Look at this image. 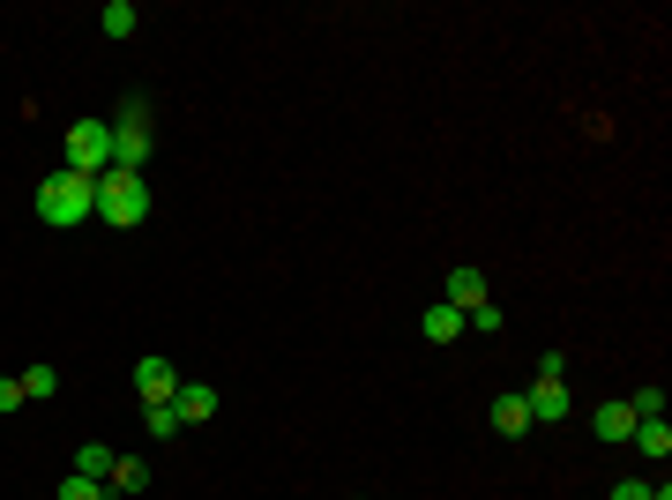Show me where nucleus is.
I'll use <instances>...</instances> for the list:
<instances>
[{
  "mask_svg": "<svg viewBox=\"0 0 672 500\" xmlns=\"http://www.w3.org/2000/svg\"><path fill=\"white\" fill-rule=\"evenodd\" d=\"M23 381V404H45V396H60V374L53 367H31V374H15Z\"/></svg>",
  "mask_w": 672,
  "mask_h": 500,
  "instance_id": "4468645a",
  "label": "nucleus"
},
{
  "mask_svg": "<svg viewBox=\"0 0 672 500\" xmlns=\"http://www.w3.org/2000/svg\"><path fill=\"white\" fill-rule=\"evenodd\" d=\"M60 165L83 172V179H105L113 172V120H76L60 142Z\"/></svg>",
  "mask_w": 672,
  "mask_h": 500,
  "instance_id": "7ed1b4c3",
  "label": "nucleus"
},
{
  "mask_svg": "<svg viewBox=\"0 0 672 500\" xmlns=\"http://www.w3.org/2000/svg\"><path fill=\"white\" fill-rule=\"evenodd\" d=\"M598 433H605V441H628V433H635V411H628V404H605V411H598Z\"/></svg>",
  "mask_w": 672,
  "mask_h": 500,
  "instance_id": "dca6fc26",
  "label": "nucleus"
},
{
  "mask_svg": "<svg viewBox=\"0 0 672 500\" xmlns=\"http://www.w3.org/2000/svg\"><path fill=\"white\" fill-rule=\"evenodd\" d=\"M38 217H45V224H60V232H68V224H83V217H97V179H83V172L60 165L38 187Z\"/></svg>",
  "mask_w": 672,
  "mask_h": 500,
  "instance_id": "f257e3e1",
  "label": "nucleus"
},
{
  "mask_svg": "<svg viewBox=\"0 0 672 500\" xmlns=\"http://www.w3.org/2000/svg\"><path fill=\"white\" fill-rule=\"evenodd\" d=\"M456 336H463L456 306H426V344H456Z\"/></svg>",
  "mask_w": 672,
  "mask_h": 500,
  "instance_id": "f8f14e48",
  "label": "nucleus"
},
{
  "mask_svg": "<svg viewBox=\"0 0 672 500\" xmlns=\"http://www.w3.org/2000/svg\"><path fill=\"white\" fill-rule=\"evenodd\" d=\"M135 396H142V404H172V396H179L172 359H142V367H135Z\"/></svg>",
  "mask_w": 672,
  "mask_h": 500,
  "instance_id": "0eeeda50",
  "label": "nucleus"
},
{
  "mask_svg": "<svg viewBox=\"0 0 672 500\" xmlns=\"http://www.w3.org/2000/svg\"><path fill=\"white\" fill-rule=\"evenodd\" d=\"M97 23H105V38H135V23H142V15H135L127 0H105V15H97Z\"/></svg>",
  "mask_w": 672,
  "mask_h": 500,
  "instance_id": "2eb2a0df",
  "label": "nucleus"
},
{
  "mask_svg": "<svg viewBox=\"0 0 672 500\" xmlns=\"http://www.w3.org/2000/svg\"><path fill=\"white\" fill-rule=\"evenodd\" d=\"M217 404H224V396H217L210 381H179V396H172L179 426H210V418H217Z\"/></svg>",
  "mask_w": 672,
  "mask_h": 500,
  "instance_id": "423d86ee",
  "label": "nucleus"
},
{
  "mask_svg": "<svg viewBox=\"0 0 672 500\" xmlns=\"http://www.w3.org/2000/svg\"><path fill=\"white\" fill-rule=\"evenodd\" d=\"M463 329H478V336H494V329H508V322H501V306H494V299H486V306H478V314H463Z\"/></svg>",
  "mask_w": 672,
  "mask_h": 500,
  "instance_id": "aec40b11",
  "label": "nucleus"
},
{
  "mask_svg": "<svg viewBox=\"0 0 672 500\" xmlns=\"http://www.w3.org/2000/svg\"><path fill=\"white\" fill-rule=\"evenodd\" d=\"M523 411H531V426H560V418L576 411V404H568V381H531V388H523Z\"/></svg>",
  "mask_w": 672,
  "mask_h": 500,
  "instance_id": "39448f33",
  "label": "nucleus"
},
{
  "mask_svg": "<svg viewBox=\"0 0 672 500\" xmlns=\"http://www.w3.org/2000/svg\"><path fill=\"white\" fill-rule=\"evenodd\" d=\"M105 493H150V463L142 456H113V470H105Z\"/></svg>",
  "mask_w": 672,
  "mask_h": 500,
  "instance_id": "1a4fd4ad",
  "label": "nucleus"
},
{
  "mask_svg": "<svg viewBox=\"0 0 672 500\" xmlns=\"http://www.w3.org/2000/svg\"><path fill=\"white\" fill-rule=\"evenodd\" d=\"M15 404H23V381H8V374H0V418L15 411Z\"/></svg>",
  "mask_w": 672,
  "mask_h": 500,
  "instance_id": "4be33fe9",
  "label": "nucleus"
},
{
  "mask_svg": "<svg viewBox=\"0 0 672 500\" xmlns=\"http://www.w3.org/2000/svg\"><path fill=\"white\" fill-rule=\"evenodd\" d=\"M494 433H508V441H523V433H531V411H523V396H494Z\"/></svg>",
  "mask_w": 672,
  "mask_h": 500,
  "instance_id": "9b49d317",
  "label": "nucleus"
},
{
  "mask_svg": "<svg viewBox=\"0 0 672 500\" xmlns=\"http://www.w3.org/2000/svg\"><path fill=\"white\" fill-rule=\"evenodd\" d=\"M613 500H658V486H642V478H621V486H613Z\"/></svg>",
  "mask_w": 672,
  "mask_h": 500,
  "instance_id": "412c9836",
  "label": "nucleus"
},
{
  "mask_svg": "<svg viewBox=\"0 0 672 500\" xmlns=\"http://www.w3.org/2000/svg\"><path fill=\"white\" fill-rule=\"evenodd\" d=\"M97 217H105L113 232L142 224V217H150V179H142V172H105V179H97Z\"/></svg>",
  "mask_w": 672,
  "mask_h": 500,
  "instance_id": "f03ea898",
  "label": "nucleus"
},
{
  "mask_svg": "<svg viewBox=\"0 0 672 500\" xmlns=\"http://www.w3.org/2000/svg\"><path fill=\"white\" fill-rule=\"evenodd\" d=\"M628 411H635V418H665V388H658V381H650V388H635Z\"/></svg>",
  "mask_w": 672,
  "mask_h": 500,
  "instance_id": "6ab92c4d",
  "label": "nucleus"
},
{
  "mask_svg": "<svg viewBox=\"0 0 672 500\" xmlns=\"http://www.w3.org/2000/svg\"><path fill=\"white\" fill-rule=\"evenodd\" d=\"M628 441H635V449H642L650 463H665V456H672V426H665V418H635Z\"/></svg>",
  "mask_w": 672,
  "mask_h": 500,
  "instance_id": "9d476101",
  "label": "nucleus"
},
{
  "mask_svg": "<svg viewBox=\"0 0 672 500\" xmlns=\"http://www.w3.org/2000/svg\"><path fill=\"white\" fill-rule=\"evenodd\" d=\"M142 426H150V441H172V433H179V411H172V404H142Z\"/></svg>",
  "mask_w": 672,
  "mask_h": 500,
  "instance_id": "f3484780",
  "label": "nucleus"
},
{
  "mask_svg": "<svg viewBox=\"0 0 672 500\" xmlns=\"http://www.w3.org/2000/svg\"><path fill=\"white\" fill-rule=\"evenodd\" d=\"M441 306L478 314V306H486V277H478V269H449V292H441Z\"/></svg>",
  "mask_w": 672,
  "mask_h": 500,
  "instance_id": "6e6552de",
  "label": "nucleus"
},
{
  "mask_svg": "<svg viewBox=\"0 0 672 500\" xmlns=\"http://www.w3.org/2000/svg\"><path fill=\"white\" fill-rule=\"evenodd\" d=\"M150 165V105L127 97L120 120H113V172H142Z\"/></svg>",
  "mask_w": 672,
  "mask_h": 500,
  "instance_id": "20e7f679",
  "label": "nucleus"
},
{
  "mask_svg": "<svg viewBox=\"0 0 672 500\" xmlns=\"http://www.w3.org/2000/svg\"><path fill=\"white\" fill-rule=\"evenodd\" d=\"M60 500H113V493H105V478H76V470H68V478H60Z\"/></svg>",
  "mask_w": 672,
  "mask_h": 500,
  "instance_id": "a211bd4d",
  "label": "nucleus"
},
{
  "mask_svg": "<svg viewBox=\"0 0 672 500\" xmlns=\"http://www.w3.org/2000/svg\"><path fill=\"white\" fill-rule=\"evenodd\" d=\"M105 470H113V449H105V441H83V449H76V478H105Z\"/></svg>",
  "mask_w": 672,
  "mask_h": 500,
  "instance_id": "ddd939ff",
  "label": "nucleus"
}]
</instances>
